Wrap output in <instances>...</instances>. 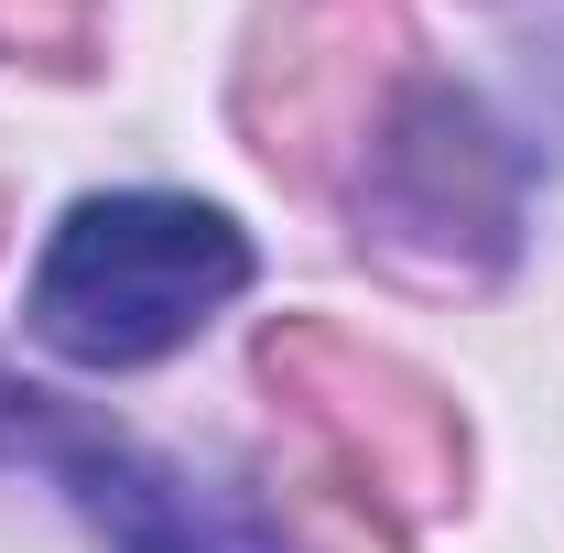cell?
<instances>
[{"instance_id": "obj_1", "label": "cell", "mask_w": 564, "mask_h": 553, "mask_svg": "<svg viewBox=\"0 0 564 553\" xmlns=\"http://www.w3.org/2000/svg\"><path fill=\"white\" fill-rule=\"evenodd\" d=\"M250 239L196 196H87L33 272V337L76 369H141L239 304Z\"/></svg>"}]
</instances>
